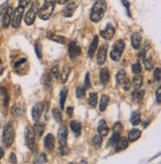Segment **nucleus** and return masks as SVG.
Here are the masks:
<instances>
[{
    "label": "nucleus",
    "instance_id": "27",
    "mask_svg": "<svg viewBox=\"0 0 161 164\" xmlns=\"http://www.w3.org/2000/svg\"><path fill=\"white\" fill-rule=\"evenodd\" d=\"M125 78H126V72H125L124 70H120L116 76V82L118 83V85H122Z\"/></svg>",
    "mask_w": 161,
    "mask_h": 164
},
{
    "label": "nucleus",
    "instance_id": "58",
    "mask_svg": "<svg viewBox=\"0 0 161 164\" xmlns=\"http://www.w3.org/2000/svg\"><path fill=\"white\" fill-rule=\"evenodd\" d=\"M3 71H4V67H3V64H2V61L0 60V75L3 73Z\"/></svg>",
    "mask_w": 161,
    "mask_h": 164
},
{
    "label": "nucleus",
    "instance_id": "43",
    "mask_svg": "<svg viewBox=\"0 0 161 164\" xmlns=\"http://www.w3.org/2000/svg\"><path fill=\"white\" fill-rule=\"evenodd\" d=\"M12 113H13L14 115H22L21 109H20L19 107H18L17 105H14L13 107H12Z\"/></svg>",
    "mask_w": 161,
    "mask_h": 164
},
{
    "label": "nucleus",
    "instance_id": "45",
    "mask_svg": "<svg viewBox=\"0 0 161 164\" xmlns=\"http://www.w3.org/2000/svg\"><path fill=\"white\" fill-rule=\"evenodd\" d=\"M89 88H91V82H90V74L87 73L85 78V89H89Z\"/></svg>",
    "mask_w": 161,
    "mask_h": 164
},
{
    "label": "nucleus",
    "instance_id": "14",
    "mask_svg": "<svg viewBox=\"0 0 161 164\" xmlns=\"http://www.w3.org/2000/svg\"><path fill=\"white\" fill-rule=\"evenodd\" d=\"M44 111V103H38L33 107L32 109V117L34 121H38L39 118L41 117L42 113Z\"/></svg>",
    "mask_w": 161,
    "mask_h": 164
},
{
    "label": "nucleus",
    "instance_id": "53",
    "mask_svg": "<svg viewBox=\"0 0 161 164\" xmlns=\"http://www.w3.org/2000/svg\"><path fill=\"white\" fill-rule=\"evenodd\" d=\"M138 59H141V60H144L145 59V51H141V52H139V54H138Z\"/></svg>",
    "mask_w": 161,
    "mask_h": 164
},
{
    "label": "nucleus",
    "instance_id": "13",
    "mask_svg": "<svg viewBox=\"0 0 161 164\" xmlns=\"http://www.w3.org/2000/svg\"><path fill=\"white\" fill-rule=\"evenodd\" d=\"M58 141H59L60 145L63 146V145L67 144V138H68V129L65 125L61 126L58 130V135H57Z\"/></svg>",
    "mask_w": 161,
    "mask_h": 164
},
{
    "label": "nucleus",
    "instance_id": "26",
    "mask_svg": "<svg viewBox=\"0 0 161 164\" xmlns=\"http://www.w3.org/2000/svg\"><path fill=\"white\" fill-rule=\"evenodd\" d=\"M108 103H110V97L106 95H102L101 97V101H100V111H106Z\"/></svg>",
    "mask_w": 161,
    "mask_h": 164
},
{
    "label": "nucleus",
    "instance_id": "41",
    "mask_svg": "<svg viewBox=\"0 0 161 164\" xmlns=\"http://www.w3.org/2000/svg\"><path fill=\"white\" fill-rule=\"evenodd\" d=\"M47 162V158H46V154L42 153L38 157H36L34 160V163H46Z\"/></svg>",
    "mask_w": 161,
    "mask_h": 164
},
{
    "label": "nucleus",
    "instance_id": "38",
    "mask_svg": "<svg viewBox=\"0 0 161 164\" xmlns=\"http://www.w3.org/2000/svg\"><path fill=\"white\" fill-rule=\"evenodd\" d=\"M143 61H144V65H145V69H146V70L150 71V70L153 69L154 64H153V62H152L151 58H148V59H144Z\"/></svg>",
    "mask_w": 161,
    "mask_h": 164
},
{
    "label": "nucleus",
    "instance_id": "23",
    "mask_svg": "<svg viewBox=\"0 0 161 164\" xmlns=\"http://www.w3.org/2000/svg\"><path fill=\"white\" fill-rule=\"evenodd\" d=\"M70 127H71V129L75 132V134H76L77 136L80 135L81 130H82V125L80 122L77 121V120H72L70 123Z\"/></svg>",
    "mask_w": 161,
    "mask_h": 164
},
{
    "label": "nucleus",
    "instance_id": "47",
    "mask_svg": "<svg viewBox=\"0 0 161 164\" xmlns=\"http://www.w3.org/2000/svg\"><path fill=\"white\" fill-rule=\"evenodd\" d=\"M122 85H123V89H124L125 91H128L129 88H130V81H129V79L125 78V80Z\"/></svg>",
    "mask_w": 161,
    "mask_h": 164
},
{
    "label": "nucleus",
    "instance_id": "28",
    "mask_svg": "<svg viewBox=\"0 0 161 164\" xmlns=\"http://www.w3.org/2000/svg\"><path fill=\"white\" fill-rule=\"evenodd\" d=\"M140 113L138 111H134L131 115V118H130V122L132 123V125H138L140 123Z\"/></svg>",
    "mask_w": 161,
    "mask_h": 164
},
{
    "label": "nucleus",
    "instance_id": "17",
    "mask_svg": "<svg viewBox=\"0 0 161 164\" xmlns=\"http://www.w3.org/2000/svg\"><path fill=\"white\" fill-rule=\"evenodd\" d=\"M141 40H142V36L140 33L138 32H135L133 33L132 35H131V45H132V47L134 48V49H139L140 48V44H141Z\"/></svg>",
    "mask_w": 161,
    "mask_h": 164
},
{
    "label": "nucleus",
    "instance_id": "15",
    "mask_svg": "<svg viewBox=\"0 0 161 164\" xmlns=\"http://www.w3.org/2000/svg\"><path fill=\"white\" fill-rule=\"evenodd\" d=\"M55 146V137L53 136V134L48 133L44 140V147L47 149L48 151H52Z\"/></svg>",
    "mask_w": 161,
    "mask_h": 164
},
{
    "label": "nucleus",
    "instance_id": "21",
    "mask_svg": "<svg viewBox=\"0 0 161 164\" xmlns=\"http://www.w3.org/2000/svg\"><path fill=\"white\" fill-rule=\"evenodd\" d=\"M143 97H144V92L143 91H140L139 89L135 90L134 92L132 93V95H131L132 101L136 103H140L142 101V99H143Z\"/></svg>",
    "mask_w": 161,
    "mask_h": 164
},
{
    "label": "nucleus",
    "instance_id": "34",
    "mask_svg": "<svg viewBox=\"0 0 161 164\" xmlns=\"http://www.w3.org/2000/svg\"><path fill=\"white\" fill-rule=\"evenodd\" d=\"M52 115H53V117L55 118L56 121H57V122H62L63 115H62V113H61L60 109H52Z\"/></svg>",
    "mask_w": 161,
    "mask_h": 164
},
{
    "label": "nucleus",
    "instance_id": "44",
    "mask_svg": "<svg viewBox=\"0 0 161 164\" xmlns=\"http://www.w3.org/2000/svg\"><path fill=\"white\" fill-rule=\"evenodd\" d=\"M70 72H71V69L66 66V67H65V69H64V74H63V76H62L63 83H65L67 81V78H68L69 75H70Z\"/></svg>",
    "mask_w": 161,
    "mask_h": 164
},
{
    "label": "nucleus",
    "instance_id": "2",
    "mask_svg": "<svg viewBox=\"0 0 161 164\" xmlns=\"http://www.w3.org/2000/svg\"><path fill=\"white\" fill-rule=\"evenodd\" d=\"M57 0H44L42 7L39 9L38 15L42 20H48L52 16L55 9Z\"/></svg>",
    "mask_w": 161,
    "mask_h": 164
},
{
    "label": "nucleus",
    "instance_id": "18",
    "mask_svg": "<svg viewBox=\"0 0 161 164\" xmlns=\"http://www.w3.org/2000/svg\"><path fill=\"white\" fill-rule=\"evenodd\" d=\"M110 131V128H108V124H106V120L102 119L99 123V126H98V132L100 133V135L102 136H106Z\"/></svg>",
    "mask_w": 161,
    "mask_h": 164
},
{
    "label": "nucleus",
    "instance_id": "55",
    "mask_svg": "<svg viewBox=\"0 0 161 164\" xmlns=\"http://www.w3.org/2000/svg\"><path fill=\"white\" fill-rule=\"evenodd\" d=\"M123 3V5H125V7H126V9H127V13H128V16H130V14H129V11H128V8H129V3L126 1V0H122L121 1Z\"/></svg>",
    "mask_w": 161,
    "mask_h": 164
},
{
    "label": "nucleus",
    "instance_id": "31",
    "mask_svg": "<svg viewBox=\"0 0 161 164\" xmlns=\"http://www.w3.org/2000/svg\"><path fill=\"white\" fill-rule=\"evenodd\" d=\"M98 103V95L97 93H91L89 95V105L93 107H96Z\"/></svg>",
    "mask_w": 161,
    "mask_h": 164
},
{
    "label": "nucleus",
    "instance_id": "40",
    "mask_svg": "<svg viewBox=\"0 0 161 164\" xmlns=\"http://www.w3.org/2000/svg\"><path fill=\"white\" fill-rule=\"evenodd\" d=\"M131 71H132V73H134L135 75L140 74V72H141V65H140V63L133 64L132 67H131Z\"/></svg>",
    "mask_w": 161,
    "mask_h": 164
},
{
    "label": "nucleus",
    "instance_id": "51",
    "mask_svg": "<svg viewBox=\"0 0 161 164\" xmlns=\"http://www.w3.org/2000/svg\"><path fill=\"white\" fill-rule=\"evenodd\" d=\"M156 101L158 103H161V88H159L156 92Z\"/></svg>",
    "mask_w": 161,
    "mask_h": 164
},
{
    "label": "nucleus",
    "instance_id": "32",
    "mask_svg": "<svg viewBox=\"0 0 161 164\" xmlns=\"http://www.w3.org/2000/svg\"><path fill=\"white\" fill-rule=\"evenodd\" d=\"M52 87V78L50 74H46L44 76V88L46 90H50Z\"/></svg>",
    "mask_w": 161,
    "mask_h": 164
},
{
    "label": "nucleus",
    "instance_id": "4",
    "mask_svg": "<svg viewBox=\"0 0 161 164\" xmlns=\"http://www.w3.org/2000/svg\"><path fill=\"white\" fill-rule=\"evenodd\" d=\"M125 48V43L123 40H118L112 46V49L110 51V59L112 61H120V59L121 58V55H122V52Z\"/></svg>",
    "mask_w": 161,
    "mask_h": 164
},
{
    "label": "nucleus",
    "instance_id": "36",
    "mask_svg": "<svg viewBox=\"0 0 161 164\" xmlns=\"http://www.w3.org/2000/svg\"><path fill=\"white\" fill-rule=\"evenodd\" d=\"M120 137V132H116V131H114V133H112V137H110V139L108 140V145H112V144H114V143L118 141V138Z\"/></svg>",
    "mask_w": 161,
    "mask_h": 164
},
{
    "label": "nucleus",
    "instance_id": "50",
    "mask_svg": "<svg viewBox=\"0 0 161 164\" xmlns=\"http://www.w3.org/2000/svg\"><path fill=\"white\" fill-rule=\"evenodd\" d=\"M30 2H31V0H19V5L25 8L26 6L29 5Z\"/></svg>",
    "mask_w": 161,
    "mask_h": 164
},
{
    "label": "nucleus",
    "instance_id": "16",
    "mask_svg": "<svg viewBox=\"0 0 161 164\" xmlns=\"http://www.w3.org/2000/svg\"><path fill=\"white\" fill-rule=\"evenodd\" d=\"M116 152H120V151L124 150L128 146V140L126 137H120L116 143Z\"/></svg>",
    "mask_w": 161,
    "mask_h": 164
},
{
    "label": "nucleus",
    "instance_id": "49",
    "mask_svg": "<svg viewBox=\"0 0 161 164\" xmlns=\"http://www.w3.org/2000/svg\"><path fill=\"white\" fill-rule=\"evenodd\" d=\"M154 79L160 81V68H156L155 71H154Z\"/></svg>",
    "mask_w": 161,
    "mask_h": 164
},
{
    "label": "nucleus",
    "instance_id": "29",
    "mask_svg": "<svg viewBox=\"0 0 161 164\" xmlns=\"http://www.w3.org/2000/svg\"><path fill=\"white\" fill-rule=\"evenodd\" d=\"M48 38L52 41H55L57 43H61V44H65L66 43V38L65 37H62V36H58V35H55V34H49L48 35Z\"/></svg>",
    "mask_w": 161,
    "mask_h": 164
},
{
    "label": "nucleus",
    "instance_id": "7",
    "mask_svg": "<svg viewBox=\"0 0 161 164\" xmlns=\"http://www.w3.org/2000/svg\"><path fill=\"white\" fill-rule=\"evenodd\" d=\"M24 7L22 6H18L15 10L13 11V15H12V20H11V25L13 28H19L21 25V21H22L23 14H24Z\"/></svg>",
    "mask_w": 161,
    "mask_h": 164
},
{
    "label": "nucleus",
    "instance_id": "3",
    "mask_svg": "<svg viewBox=\"0 0 161 164\" xmlns=\"http://www.w3.org/2000/svg\"><path fill=\"white\" fill-rule=\"evenodd\" d=\"M38 12H39V2L37 1V0H34V1L32 2V4H31L29 10L27 11V13L25 14L24 20L26 25L30 26V25L34 23Z\"/></svg>",
    "mask_w": 161,
    "mask_h": 164
},
{
    "label": "nucleus",
    "instance_id": "19",
    "mask_svg": "<svg viewBox=\"0 0 161 164\" xmlns=\"http://www.w3.org/2000/svg\"><path fill=\"white\" fill-rule=\"evenodd\" d=\"M100 81L102 85H106L110 81V72H108V68H102L100 72Z\"/></svg>",
    "mask_w": 161,
    "mask_h": 164
},
{
    "label": "nucleus",
    "instance_id": "42",
    "mask_svg": "<svg viewBox=\"0 0 161 164\" xmlns=\"http://www.w3.org/2000/svg\"><path fill=\"white\" fill-rule=\"evenodd\" d=\"M35 51H36L37 57H38L39 59H41L42 58V48H41V45L39 42H37L36 44H35Z\"/></svg>",
    "mask_w": 161,
    "mask_h": 164
},
{
    "label": "nucleus",
    "instance_id": "5",
    "mask_svg": "<svg viewBox=\"0 0 161 164\" xmlns=\"http://www.w3.org/2000/svg\"><path fill=\"white\" fill-rule=\"evenodd\" d=\"M15 133H14V128L12 126L11 122H8L3 129V134H2V140L6 146H10L13 143Z\"/></svg>",
    "mask_w": 161,
    "mask_h": 164
},
{
    "label": "nucleus",
    "instance_id": "24",
    "mask_svg": "<svg viewBox=\"0 0 161 164\" xmlns=\"http://www.w3.org/2000/svg\"><path fill=\"white\" fill-rule=\"evenodd\" d=\"M142 84H143V79H142L141 76H138V74H137L135 77H133L131 86H132L135 90H137V89H140Z\"/></svg>",
    "mask_w": 161,
    "mask_h": 164
},
{
    "label": "nucleus",
    "instance_id": "59",
    "mask_svg": "<svg viewBox=\"0 0 161 164\" xmlns=\"http://www.w3.org/2000/svg\"><path fill=\"white\" fill-rule=\"evenodd\" d=\"M3 155H4V150L1 148V147H0V159L3 157Z\"/></svg>",
    "mask_w": 161,
    "mask_h": 164
},
{
    "label": "nucleus",
    "instance_id": "1",
    "mask_svg": "<svg viewBox=\"0 0 161 164\" xmlns=\"http://www.w3.org/2000/svg\"><path fill=\"white\" fill-rule=\"evenodd\" d=\"M106 8H108V4H106V0H98L91 10L90 18H91L92 21L95 22V23L101 21L104 13H106Z\"/></svg>",
    "mask_w": 161,
    "mask_h": 164
},
{
    "label": "nucleus",
    "instance_id": "35",
    "mask_svg": "<svg viewBox=\"0 0 161 164\" xmlns=\"http://www.w3.org/2000/svg\"><path fill=\"white\" fill-rule=\"evenodd\" d=\"M102 143V135H100V134L99 135H96L95 137L93 138V145L97 149L101 148Z\"/></svg>",
    "mask_w": 161,
    "mask_h": 164
},
{
    "label": "nucleus",
    "instance_id": "30",
    "mask_svg": "<svg viewBox=\"0 0 161 164\" xmlns=\"http://www.w3.org/2000/svg\"><path fill=\"white\" fill-rule=\"evenodd\" d=\"M0 93H1V95L3 97V105L6 107L9 103V95H8V92L5 88L3 87H0Z\"/></svg>",
    "mask_w": 161,
    "mask_h": 164
},
{
    "label": "nucleus",
    "instance_id": "57",
    "mask_svg": "<svg viewBox=\"0 0 161 164\" xmlns=\"http://www.w3.org/2000/svg\"><path fill=\"white\" fill-rule=\"evenodd\" d=\"M67 113H68V115H72V113H73V107H68V109H67Z\"/></svg>",
    "mask_w": 161,
    "mask_h": 164
},
{
    "label": "nucleus",
    "instance_id": "52",
    "mask_svg": "<svg viewBox=\"0 0 161 164\" xmlns=\"http://www.w3.org/2000/svg\"><path fill=\"white\" fill-rule=\"evenodd\" d=\"M10 162H12V163L17 162V160H16V156H15L14 153H11V154H10Z\"/></svg>",
    "mask_w": 161,
    "mask_h": 164
},
{
    "label": "nucleus",
    "instance_id": "20",
    "mask_svg": "<svg viewBox=\"0 0 161 164\" xmlns=\"http://www.w3.org/2000/svg\"><path fill=\"white\" fill-rule=\"evenodd\" d=\"M98 46H99V37L95 36L93 39V42L91 43V46L89 48V52H88V55H89L90 58H93V56H94V54H95Z\"/></svg>",
    "mask_w": 161,
    "mask_h": 164
},
{
    "label": "nucleus",
    "instance_id": "56",
    "mask_svg": "<svg viewBox=\"0 0 161 164\" xmlns=\"http://www.w3.org/2000/svg\"><path fill=\"white\" fill-rule=\"evenodd\" d=\"M70 0H57V3L60 4V5H63V4H66L67 2H69Z\"/></svg>",
    "mask_w": 161,
    "mask_h": 164
},
{
    "label": "nucleus",
    "instance_id": "10",
    "mask_svg": "<svg viewBox=\"0 0 161 164\" xmlns=\"http://www.w3.org/2000/svg\"><path fill=\"white\" fill-rule=\"evenodd\" d=\"M108 44H102L101 48L99 49V52H98L97 55V61L99 65H102V64L106 62V54H108Z\"/></svg>",
    "mask_w": 161,
    "mask_h": 164
},
{
    "label": "nucleus",
    "instance_id": "37",
    "mask_svg": "<svg viewBox=\"0 0 161 164\" xmlns=\"http://www.w3.org/2000/svg\"><path fill=\"white\" fill-rule=\"evenodd\" d=\"M85 94H86V89L85 87L83 86H79L76 90V95L78 99H82V97H85Z\"/></svg>",
    "mask_w": 161,
    "mask_h": 164
},
{
    "label": "nucleus",
    "instance_id": "48",
    "mask_svg": "<svg viewBox=\"0 0 161 164\" xmlns=\"http://www.w3.org/2000/svg\"><path fill=\"white\" fill-rule=\"evenodd\" d=\"M68 152H69V148L66 146V145H63V146L60 147V153L62 155H66Z\"/></svg>",
    "mask_w": 161,
    "mask_h": 164
},
{
    "label": "nucleus",
    "instance_id": "39",
    "mask_svg": "<svg viewBox=\"0 0 161 164\" xmlns=\"http://www.w3.org/2000/svg\"><path fill=\"white\" fill-rule=\"evenodd\" d=\"M51 75L53 76V78L58 79L60 77V71H59V67L57 65L53 66L51 68Z\"/></svg>",
    "mask_w": 161,
    "mask_h": 164
},
{
    "label": "nucleus",
    "instance_id": "8",
    "mask_svg": "<svg viewBox=\"0 0 161 164\" xmlns=\"http://www.w3.org/2000/svg\"><path fill=\"white\" fill-rule=\"evenodd\" d=\"M12 15H13V8L11 6H8L5 9V11H4L3 17H2L1 20V25L3 28H7L10 25L12 20Z\"/></svg>",
    "mask_w": 161,
    "mask_h": 164
},
{
    "label": "nucleus",
    "instance_id": "12",
    "mask_svg": "<svg viewBox=\"0 0 161 164\" xmlns=\"http://www.w3.org/2000/svg\"><path fill=\"white\" fill-rule=\"evenodd\" d=\"M68 52H69V56H70L71 59H75V58L79 57L81 55V48L80 46H78L75 41H73L68 47Z\"/></svg>",
    "mask_w": 161,
    "mask_h": 164
},
{
    "label": "nucleus",
    "instance_id": "22",
    "mask_svg": "<svg viewBox=\"0 0 161 164\" xmlns=\"http://www.w3.org/2000/svg\"><path fill=\"white\" fill-rule=\"evenodd\" d=\"M140 136H141V131H140V130H138V129H131V130H129L127 138H128V140L130 141V142H133V141L138 139Z\"/></svg>",
    "mask_w": 161,
    "mask_h": 164
},
{
    "label": "nucleus",
    "instance_id": "54",
    "mask_svg": "<svg viewBox=\"0 0 161 164\" xmlns=\"http://www.w3.org/2000/svg\"><path fill=\"white\" fill-rule=\"evenodd\" d=\"M8 4V2H5V3H3L1 6H0V15H1V13H4V8H6V5Z\"/></svg>",
    "mask_w": 161,
    "mask_h": 164
},
{
    "label": "nucleus",
    "instance_id": "33",
    "mask_svg": "<svg viewBox=\"0 0 161 164\" xmlns=\"http://www.w3.org/2000/svg\"><path fill=\"white\" fill-rule=\"evenodd\" d=\"M67 95H68V90L66 88L63 89L60 93V105H61V109H64V105H65V101H66V97Z\"/></svg>",
    "mask_w": 161,
    "mask_h": 164
},
{
    "label": "nucleus",
    "instance_id": "46",
    "mask_svg": "<svg viewBox=\"0 0 161 164\" xmlns=\"http://www.w3.org/2000/svg\"><path fill=\"white\" fill-rule=\"evenodd\" d=\"M122 130V125H121L120 122H116L114 125V131L116 132H121Z\"/></svg>",
    "mask_w": 161,
    "mask_h": 164
},
{
    "label": "nucleus",
    "instance_id": "25",
    "mask_svg": "<svg viewBox=\"0 0 161 164\" xmlns=\"http://www.w3.org/2000/svg\"><path fill=\"white\" fill-rule=\"evenodd\" d=\"M33 128H34L35 135H36V137L40 138L41 136H42V134H43L44 130H45V124L39 122V123L35 124V127H33Z\"/></svg>",
    "mask_w": 161,
    "mask_h": 164
},
{
    "label": "nucleus",
    "instance_id": "6",
    "mask_svg": "<svg viewBox=\"0 0 161 164\" xmlns=\"http://www.w3.org/2000/svg\"><path fill=\"white\" fill-rule=\"evenodd\" d=\"M35 140H36V135H35L34 128L32 126H27L25 129V141H26V145L32 151L36 150Z\"/></svg>",
    "mask_w": 161,
    "mask_h": 164
},
{
    "label": "nucleus",
    "instance_id": "9",
    "mask_svg": "<svg viewBox=\"0 0 161 164\" xmlns=\"http://www.w3.org/2000/svg\"><path fill=\"white\" fill-rule=\"evenodd\" d=\"M78 8V4L76 2H67L66 6L63 9V16L66 18H70L74 15L75 11Z\"/></svg>",
    "mask_w": 161,
    "mask_h": 164
},
{
    "label": "nucleus",
    "instance_id": "11",
    "mask_svg": "<svg viewBox=\"0 0 161 164\" xmlns=\"http://www.w3.org/2000/svg\"><path fill=\"white\" fill-rule=\"evenodd\" d=\"M114 33H116L114 27L112 24H108L106 26V28L101 31V36L104 39H106V40H110L114 36Z\"/></svg>",
    "mask_w": 161,
    "mask_h": 164
}]
</instances>
